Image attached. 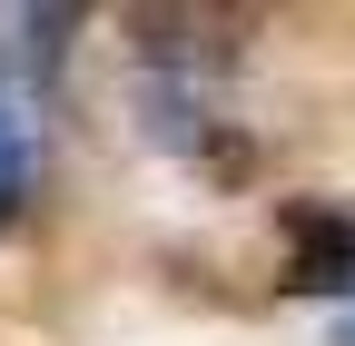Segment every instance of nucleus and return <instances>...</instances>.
Segmentation results:
<instances>
[{
    "mask_svg": "<svg viewBox=\"0 0 355 346\" xmlns=\"http://www.w3.org/2000/svg\"><path fill=\"white\" fill-rule=\"evenodd\" d=\"M286 287H355V218L336 208H286Z\"/></svg>",
    "mask_w": 355,
    "mask_h": 346,
    "instance_id": "obj_1",
    "label": "nucleus"
}]
</instances>
